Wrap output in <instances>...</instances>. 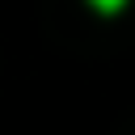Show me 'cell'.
Wrapping results in <instances>:
<instances>
[{"mask_svg": "<svg viewBox=\"0 0 135 135\" xmlns=\"http://www.w3.org/2000/svg\"><path fill=\"white\" fill-rule=\"evenodd\" d=\"M89 4H93V8H101V13H118L127 0H89Z\"/></svg>", "mask_w": 135, "mask_h": 135, "instance_id": "obj_1", "label": "cell"}]
</instances>
